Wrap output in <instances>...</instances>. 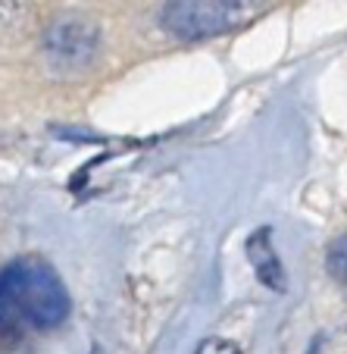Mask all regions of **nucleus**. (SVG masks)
<instances>
[{"label":"nucleus","mask_w":347,"mask_h":354,"mask_svg":"<svg viewBox=\"0 0 347 354\" xmlns=\"http://www.w3.org/2000/svg\"><path fill=\"white\" fill-rule=\"evenodd\" d=\"M163 19L181 41L213 38L244 19V0H169Z\"/></svg>","instance_id":"2"},{"label":"nucleus","mask_w":347,"mask_h":354,"mask_svg":"<svg viewBox=\"0 0 347 354\" xmlns=\"http://www.w3.org/2000/svg\"><path fill=\"white\" fill-rule=\"evenodd\" d=\"M247 251H250V263L257 267V276H260L266 286L272 288H285V273H281V263L275 261L272 248H269V232H257L254 239L247 241Z\"/></svg>","instance_id":"4"},{"label":"nucleus","mask_w":347,"mask_h":354,"mask_svg":"<svg viewBox=\"0 0 347 354\" xmlns=\"http://www.w3.org/2000/svg\"><path fill=\"white\" fill-rule=\"evenodd\" d=\"M44 44H47V60L57 69L85 66L94 57V47H97V28L85 16H60L50 26Z\"/></svg>","instance_id":"3"},{"label":"nucleus","mask_w":347,"mask_h":354,"mask_svg":"<svg viewBox=\"0 0 347 354\" xmlns=\"http://www.w3.org/2000/svg\"><path fill=\"white\" fill-rule=\"evenodd\" d=\"M328 273L347 292V232L341 239H335L332 248H328Z\"/></svg>","instance_id":"5"},{"label":"nucleus","mask_w":347,"mask_h":354,"mask_svg":"<svg viewBox=\"0 0 347 354\" xmlns=\"http://www.w3.org/2000/svg\"><path fill=\"white\" fill-rule=\"evenodd\" d=\"M197 354H241V351H238V345H232L226 339H207L197 348Z\"/></svg>","instance_id":"6"},{"label":"nucleus","mask_w":347,"mask_h":354,"mask_svg":"<svg viewBox=\"0 0 347 354\" xmlns=\"http://www.w3.org/2000/svg\"><path fill=\"white\" fill-rule=\"evenodd\" d=\"M16 7H19L16 0H0V22H7L10 16L16 13Z\"/></svg>","instance_id":"7"},{"label":"nucleus","mask_w":347,"mask_h":354,"mask_svg":"<svg viewBox=\"0 0 347 354\" xmlns=\"http://www.w3.org/2000/svg\"><path fill=\"white\" fill-rule=\"evenodd\" d=\"M69 295L60 276L38 257H22L0 270V339L44 333L66 320Z\"/></svg>","instance_id":"1"}]
</instances>
